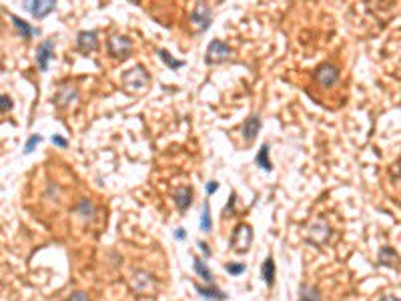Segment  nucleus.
<instances>
[{
	"label": "nucleus",
	"instance_id": "nucleus-1",
	"mask_svg": "<svg viewBox=\"0 0 401 301\" xmlns=\"http://www.w3.org/2000/svg\"><path fill=\"white\" fill-rule=\"evenodd\" d=\"M120 81H122V87H124L126 93L139 94V93H144V91L149 89V85H151V74H149V70L144 69L142 65H137V67H133V69L124 70V72L120 74Z\"/></svg>",
	"mask_w": 401,
	"mask_h": 301
},
{
	"label": "nucleus",
	"instance_id": "nucleus-12",
	"mask_svg": "<svg viewBox=\"0 0 401 301\" xmlns=\"http://www.w3.org/2000/svg\"><path fill=\"white\" fill-rule=\"evenodd\" d=\"M76 48L82 54L95 52L96 48H98V32L96 30H80L76 34Z\"/></svg>",
	"mask_w": 401,
	"mask_h": 301
},
{
	"label": "nucleus",
	"instance_id": "nucleus-34",
	"mask_svg": "<svg viewBox=\"0 0 401 301\" xmlns=\"http://www.w3.org/2000/svg\"><path fill=\"white\" fill-rule=\"evenodd\" d=\"M381 301H399V297H397V295H385Z\"/></svg>",
	"mask_w": 401,
	"mask_h": 301
},
{
	"label": "nucleus",
	"instance_id": "nucleus-18",
	"mask_svg": "<svg viewBox=\"0 0 401 301\" xmlns=\"http://www.w3.org/2000/svg\"><path fill=\"white\" fill-rule=\"evenodd\" d=\"M76 213L85 219V221H93L96 215V207L91 199H80L78 205H76Z\"/></svg>",
	"mask_w": 401,
	"mask_h": 301
},
{
	"label": "nucleus",
	"instance_id": "nucleus-27",
	"mask_svg": "<svg viewBox=\"0 0 401 301\" xmlns=\"http://www.w3.org/2000/svg\"><path fill=\"white\" fill-rule=\"evenodd\" d=\"M12 107H14L12 98L8 94H0V113H8V111H12Z\"/></svg>",
	"mask_w": 401,
	"mask_h": 301
},
{
	"label": "nucleus",
	"instance_id": "nucleus-31",
	"mask_svg": "<svg viewBox=\"0 0 401 301\" xmlns=\"http://www.w3.org/2000/svg\"><path fill=\"white\" fill-rule=\"evenodd\" d=\"M215 191H219V183L217 181H209L207 183V195H213Z\"/></svg>",
	"mask_w": 401,
	"mask_h": 301
},
{
	"label": "nucleus",
	"instance_id": "nucleus-17",
	"mask_svg": "<svg viewBox=\"0 0 401 301\" xmlns=\"http://www.w3.org/2000/svg\"><path fill=\"white\" fill-rule=\"evenodd\" d=\"M261 277L267 283V287H273L275 285V261L273 257H267L261 265Z\"/></svg>",
	"mask_w": 401,
	"mask_h": 301
},
{
	"label": "nucleus",
	"instance_id": "nucleus-11",
	"mask_svg": "<svg viewBox=\"0 0 401 301\" xmlns=\"http://www.w3.org/2000/svg\"><path fill=\"white\" fill-rule=\"evenodd\" d=\"M76 101H78V89L72 87V85H60L56 94H54V105L60 107V109L72 107Z\"/></svg>",
	"mask_w": 401,
	"mask_h": 301
},
{
	"label": "nucleus",
	"instance_id": "nucleus-30",
	"mask_svg": "<svg viewBox=\"0 0 401 301\" xmlns=\"http://www.w3.org/2000/svg\"><path fill=\"white\" fill-rule=\"evenodd\" d=\"M175 239H177V241H185V239H187V231H185L183 227H177V229H175Z\"/></svg>",
	"mask_w": 401,
	"mask_h": 301
},
{
	"label": "nucleus",
	"instance_id": "nucleus-8",
	"mask_svg": "<svg viewBox=\"0 0 401 301\" xmlns=\"http://www.w3.org/2000/svg\"><path fill=\"white\" fill-rule=\"evenodd\" d=\"M107 48H109V54L113 58H118V61H124L131 56L133 52V41L124 34H117V36H111L109 43H107Z\"/></svg>",
	"mask_w": 401,
	"mask_h": 301
},
{
	"label": "nucleus",
	"instance_id": "nucleus-5",
	"mask_svg": "<svg viewBox=\"0 0 401 301\" xmlns=\"http://www.w3.org/2000/svg\"><path fill=\"white\" fill-rule=\"evenodd\" d=\"M229 56H231V47H229L225 41H221V38L211 41L209 47H207V50H205V63L211 65V67L225 63Z\"/></svg>",
	"mask_w": 401,
	"mask_h": 301
},
{
	"label": "nucleus",
	"instance_id": "nucleus-25",
	"mask_svg": "<svg viewBox=\"0 0 401 301\" xmlns=\"http://www.w3.org/2000/svg\"><path fill=\"white\" fill-rule=\"evenodd\" d=\"M40 143H43V135H30V137H28V141H26V145H24L23 153H24V155H30V153H32V151H34V149L40 145Z\"/></svg>",
	"mask_w": 401,
	"mask_h": 301
},
{
	"label": "nucleus",
	"instance_id": "nucleus-23",
	"mask_svg": "<svg viewBox=\"0 0 401 301\" xmlns=\"http://www.w3.org/2000/svg\"><path fill=\"white\" fill-rule=\"evenodd\" d=\"M199 227H201V231H205V233L213 231V217H211V205H209V201L203 203V215H201Z\"/></svg>",
	"mask_w": 401,
	"mask_h": 301
},
{
	"label": "nucleus",
	"instance_id": "nucleus-7",
	"mask_svg": "<svg viewBox=\"0 0 401 301\" xmlns=\"http://www.w3.org/2000/svg\"><path fill=\"white\" fill-rule=\"evenodd\" d=\"M56 2L58 0H23V6L32 18L43 21V18H47L48 14L54 12Z\"/></svg>",
	"mask_w": 401,
	"mask_h": 301
},
{
	"label": "nucleus",
	"instance_id": "nucleus-24",
	"mask_svg": "<svg viewBox=\"0 0 401 301\" xmlns=\"http://www.w3.org/2000/svg\"><path fill=\"white\" fill-rule=\"evenodd\" d=\"M379 263L387 265V267H393L397 263V253L393 251V247H381L379 249Z\"/></svg>",
	"mask_w": 401,
	"mask_h": 301
},
{
	"label": "nucleus",
	"instance_id": "nucleus-10",
	"mask_svg": "<svg viewBox=\"0 0 401 301\" xmlns=\"http://www.w3.org/2000/svg\"><path fill=\"white\" fill-rule=\"evenodd\" d=\"M54 58V41L52 38H47V41H43L38 48H36V67L40 72H47L48 70V65H50V61Z\"/></svg>",
	"mask_w": 401,
	"mask_h": 301
},
{
	"label": "nucleus",
	"instance_id": "nucleus-4",
	"mask_svg": "<svg viewBox=\"0 0 401 301\" xmlns=\"http://www.w3.org/2000/svg\"><path fill=\"white\" fill-rule=\"evenodd\" d=\"M131 287H133V291L139 293V295H155V291H157V279H155L153 273L139 269V271L133 273Z\"/></svg>",
	"mask_w": 401,
	"mask_h": 301
},
{
	"label": "nucleus",
	"instance_id": "nucleus-35",
	"mask_svg": "<svg viewBox=\"0 0 401 301\" xmlns=\"http://www.w3.org/2000/svg\"><path fill=\"white\" fill-rule=\"evenodd\" d=\"M133 2H137V0H133Z\"/></svg>",
	"mask_w": 401,
	"mask_h": 301
},
{
	"label": "nucleus",
	"instance_id": "nucleus-28",
	"mask_svg": "<svg viewBox=\"0 0 401 301\" xmlns=\"http://www.w3.org/2000/svg\"><path fill=\"white\" fill-rule=\"evenodd\" d=\"M65 301H91V297H89V293H85V291H74V293H71Z\"/></svg>",
	"mask_w": 401,
	"mask_h": 301
},
{
	"label": "nucleus",
	"instance_id": "nucleus-16",
	"mask_svg": "<svg viewBox=\"0 0 401 301\" xmlns=\"http://www.w3.org/2000/svg\"><path fill=\"white\" fill-rule=\"evenodd\" d=\"M10 21H12V24H14V28L18 30V34L23 36V38H30L32 34H40V30L38 28H32L28 23H24L20 16H16V14H10Z\"/></svg>",
	"mask_w": 401,
	"mask_h": 301
},
{
	"label": "nucleus",
	"instance_id": "nucleus-33",
	"mask_svg": "<svg viewBox=\"0 0 401 301\" xmlns=\"http://www.w3.org/2000/svg\"><path fill=\"white\" fill-rule=\"evenodd\" d=\"M235 199H237V195H235V193H231V197H229V203H227V209H225V215H227L231 209L235 207Z\"/></svg>",
	"mask_w": 401,
	"mask_h": 301
},
{
	"label": "nucleus",
	"instance_id": "nucleus-14",
	"mask_svg": "<svg viewBox=\"0 0 401 301\" xmlns=\"http://www.w3.org/2000/svg\"><path fill=\"white\" fill-rule=\"evenodd\" d=\"M173 201H175V205H177V209L181 213L189 211V207L193 205V189L191 187H179V189H175L173 191Z\"/></svg>",
	"mask_w": 401,
	"mask_h": 301
},
{
	"label": "nucleus",
	"instance_id": "nucleus-22",
	"mask_svg": "<svg viewBox=\"0 0 401 301\" xmlns=\"http://www.w3.org/2000/svg\"><path fill=\"white\" fill-rule=\"evenodd\" d=\"M299 301H321V291L315 285H301Z\"/></svg>",
	"mask_w": 401,
	"mask_h": 301
},
{
	"label": "nucleus",
	"instance_id": "nucleus-19",
	"mask_svg": "<svg viewBox=\"0 0 401 301\" xmlns=\"http://www.w3.org/2000/svg\"><path fill=\"white\" fill-rule=\"evenodd\" d=\"M193 263H195V273L203 279V281H207L209 285H213V283H215V281H213V273H211V269L207 267L205 259H201V257H195V259H193Z\"/></svg>",
	"mask_w": 401,
	"mask_h": 301
},
{
	"label": "nucleus",
	"instance_id": "nucleus-9",
	"mask_svg": "<svg viewBox=\"0 0 401 301\" xmlns=\"http://www.w3.org/2000/svg\"><path fill=\"white\" fill-rule=\"evenodd\" d=\"M339 76H341L339 69H337L335 65H331V63H323V65H319L317 70H315V81H317L323 89L335 87V85L339 83Z\"/></svg>",
	"mask_w": 401,
	"mask_h": 301
},
{
	"label": "nucleus",
	"instance_id": "nucleus-2",
	"mask_svg": "<svg viewBox=\"0 0 401 301\" xmlns=\"http://www.w3.org/2000/svg\"><path fill=\"white\" fill-rule=\"evenodd\" d=\"M253 243V227L249 223H239L231 235V249L237 253H247Z\"/></svg>",
	"mask_w": 401,
	"mask_h": 301
},
{
	"label": "nucleus",
	"instance_id": "nucleus-29",
	"mask_svg": "<svg viewBox=\"0 0 401 301\" xmlns=\"http://www.w3.org/2000/svg\"><path fill=\"white\" fill-rule=\"evenodd\" d=\"M52 145H56V147H60V149H67L69 147V141L65 139V137H60V135H52Z\"/></svg>",
	"mask_w": 401,
	"mask_h": 301
},
{
	"label": "nucleus",
	"instance_id": "nucleus-26",
	"mask_svg": "<svg viewBox=\"0 0 401 301\" xmlns=\"http://www.w3.org/2000/svg\"><path fill=\"white\" fill-rule=\"evenodd\" d=\"M225 269H227V273H231V275H241V273H245V263H227L225 265Z\"/></svg>",
	"mask_w": 401,
	"mask_h": 301
},
{
	"label": "nucleus",
	"instance_id": "nucleus-21",
	"mask_svg": "<svg viewBox=\"0 0 401 301\" xmlns=\"http://www.w3.org/2000/svg\"><path fill=\"white\" fill-rule=\"evenodd\" d=\"M157 54H159V58H161V61H163L171 70H179V69H183V67H185V61L175 58V56H173L168 50H165V48H159V50H157Z\"/></svg>",
	"mask_w": 401,
	"mask_h": 301
},
{
	"label": "nucleus",
	"instance_id": "nucleus-32",
	"mask_svg": "<svg viewBox=\"0 0 401 301\" xmlns=\"http://www.w3.org/2000/svg\"><path fill=\"white\" fill-rule=\"evenodd\" d=\"M197 245H199V247H201V251H203V253H205V257H211V249H209V245H207V243H205V241H199V243H197Z\"/></svg>",
	"mask_w": 401,
	"mask_h": 301
},
{
	"label": "nucleus",
	"instance_id": "nucleus-6",
	"mask_svg": "<svg viewBox=\"0 0 401 301\" xmlns=\"http://www.w3.org/2000/svg\"><path fill=\"white\" fill-rule=\"evenodd\" d=\"M191 24H193L197 30H201V32H205V30L211 28L213 10L205 0H199V4L195 6V10L191 12Z\"/></svg>",
	"mask_w": 401,
	"mask_h": 301
},
{
	"label": "nucleus",
	"instance_id": "nucleus-13",
	"mask_svg": "<svg viewBox=\"0 0 401 301\" xmlns=\"http://www.w3.org/2000/svg\"><path fill=\"white\" fill-rule=\"evenodd\" d=\"M261 127H263V121H261L259 115H251L245 118V123H243V127H241V133H243V139L247 141L249 145L253 143V141L257 139V135H259Z\"/></svg>",
	"mask_w": 401,
	"mask_h": 301
},
{
	"label": "nucleus",
	"instance_id": "nucleus-15",
	"mask_svg": "<svg viewBox=\"0 0 401 301\" xmlns=\"http://www.w3.org/2000/svg\"><path fill=\"white\" fill-rule=\"evenodd\" d=\"M195 289H197V293H199L203 299H209V301H225V299H227L225 291L217 289V287H215V283H213V285H209V287L195 283Z\"/></svg>",
	"mask_w": 401,
	"mask_h": 301
},
{
	"label": "nucleus",
	"instance_id": "nucleus-3",
	"mask_svg": "<svg viewBox=\"0 0 401 301\" xmlns=\"http://www.w3.org/2000/svg\"><path fill=\"white\" fill-rule=\"evenodd\" d=\"M329 235H331V227L323 217L311 221L309 227H307V241L313 243V245H317V247H323L329 241Z\"/></svg>",
	"mask_w": 401,
	"mask_h": 301
},
{
	"label": "nucleus",
	"instance_id": "nucleus-20",
	"mask_svg": "<svg viewBox=\"0 0 401 301\" xmlns=\"http://www.w3.org/2000/svg\"><path fill=\"white\" fill-rule=\"evenodd\" d=\"M255 163L259 165L263 171H267V173H271L273 171V163L269 159V145L267 143H263L259 149V153H257V157H255Z\"/></svg>",
	"mask_w": 401,
	"mask_h": 301
}]
</instances>
